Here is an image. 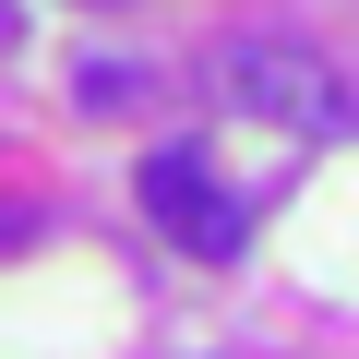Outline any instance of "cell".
<instances>
[{"label": "cell", "mask_w": 359, "mask_h": 359, "mask_svg": "<svg viewBox=\"0 0 359 359\" xmlns=\"http://www.w3.org/2000/svg\"><path fill=\"white\" fill-rule=\"evenodd\" d=\"M216 96H228L240 120H264V132H311V144L359 132L347 72H335L323 48H299V36H240V48H216Z\"/></svg>", "instance_id": "6da1fadb"}, {"label": "cell", "mask_w": 359, "mask_h": 359, "mask_svg": "<svg viewBox=\"0 0 359 359\" xmlns=\"http://www.w3.org/2000/svg\"><path fill=\"white\" fill-rule=\"evenodd\" d=\"M144 216L192 252V264H240V240H252L240 192H216V168H204L192 144H156V156H144Z\"/></svg>", "instance_id": "7a4b0ae2"}, {"label": "cell", "mask_w": 359, "mask_h": 359, "mask_svg": "<svg viewBox=\"0 0 359 359\" xmlns=\"http://www.w3.org/2000/svg\"><path fill=\"white\" fill-rule=\"evenodd\" d=\"M120 96H144V60H96L84 72V108H120Z\"/></svg>", "instance_id": "3957f363"}, {"label": "cell", "mask_w": 359, "mask_h": 359, "mask_svg": "<svg viewBox=\"0 0 359 359\" xmlns=\"http://www.w3.org/2000/svg\"><path fill=\"white\" fill-rule=\"evenodd\" d=\"M13 240H36V204H0V252H13Z\"/></svg>", "instance_id": "277c9868"}, {"label": "cell", "mask_w": 359, "mask_h": 359, "mask_svg": "<svg viewBox=\"0 0 359 359\" xmlns=\"http://www.w3.org/2000/svg\"><path fill=\"white\" fill-rule=\"evenodd\" d=\"M13 36H25V25H13V0H0V48H13Z\"/></svg>", "instance_id": "5b68a950"}]
</instances>
